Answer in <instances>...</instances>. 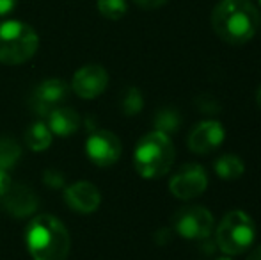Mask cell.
Returning <instances> with one entry per match:
<instances>
[{
	"label": "cell",
	"instance_id": "22",
	"mask_svg": "<svg viewBox=\"0 0 261 260\" xmlns=\"http://www.w3.org/2000/svg\"><path fill=\"white\" fill-rule=\"evenodd\" d=\"M141 9H146V11H151V9H158L162 7L164 4H167L169 0H134Z\"/></svg>",
	"mask_w": 261,
	"mask_h": 260
},
{
	"label": "cell",
	"instance_id": "27",
	"mask_svg": "<svg viewBox=\"0 0 261 260\" xmlns=\"http://www.w3.org/2000/svg\"><path fill=\"white\" fill-rule=\"evenodd\" d=\"M217 260H231L229 257H220V258H217Z\"/></svg>",
	"mask_w": 261,
	"mask_h": 260
},
{
	"label": "cell",
	"instance_id": "26",
	"mask_svg": "<svg viewBox=\"0 0 261 260\" xmlns=\"http://www.w3.org/2000/svg\"><path fill=\"white\" fill-rule=\"evenodd\" d=\"M256 104H258V107L261 109V86L258 87V91H256Z\"/></svg>",
	"mask_w": 261,
	"mask_h": 260
},
{
	"label": "cell",
	"instance_id": "10",
	"mask_svg": "<svg viewBox=\"0 0 261 260\" xmlns=\"http://www.w3.org/2000/svg\"><path fill=\"white\" fill-rule=\"evenodd\" d=\"M69 93V87L66 86L64 80L61 79H48L43 80L38 87L34 89L31 97V109L38 116H45L48 118V114L54 109L61 107V104L66 100Z\"/></svg>",
	"mask_w": 261,
	"mask_h": 260
},
{
	"label": "cell",
	"instance_id": "16",
	"mask_svg": "<svg viewBox=\"0 0 261 260\" xmlns=\"http://www.w3.org/2000/svg\"><path fill=\"white\" fill-rule=\"evenodd\" d=\"M52 132L43 122H36L25 132V143L32 152H45L52 145Z\"/></svg>",
	"mask_w": 261,
	"mask_h": 260
},
{
	"label": "cell",
	"instance_id": "23",
	"mask_svg": "<svg viewBox=\"0 0 261 260\" xmlns=\"http://www.w3.org/2000/svg\"><path fill=\"white\" fill-rule=\"evenodd\" d=\"M13 182H11V177L7 175L6 170H0V196H4L7 191L11 189Z\"/></svg>",
	"mask_w": 261,
	"mask_h": 260
},
{
	"label": "cell",
	"instance_id": "3",
	"mask_svg": "<svg viewBox=\"0 0 261 260\" xmlns=\"http://www.w3.org/2000/svg\"><path fill=\"white\" fill-rule=\"evenodd\" d=\"M176 150L171 135L153 130L139 139L134 152V166L146 180H155L171 171Z\"/></svg>",
	"mask_w": 261,
	"mask_h": 260
},
{
	"label": "cell",
	"instance_id": "24",
	"mask_svg": "<svg viewBox=\"0 0 261 260\" xmlns=\"http://www.w3.org/2000/svg\"><path fill=\"white\" fill-rule=\"evenodd\" d=\"M18 0H0V16H4V14H9L11 11L16 7Z\"/></svg>",
	"mask_w": 261,
	"mask_h": 260
},
{
	"label": "cell",
	"instance_id": "21",
	"mask_svg": "<svg viewBox=\"0 0 261 260\" xmlns=\"http://www.w3.org/2000/svg\"><path fill=\"white\" fill-rule=\"evenodd\" d=\"M43 180L52 189H57L64 185V177H62V173H59L57 170H46L45 175H43Z\"/></svg>",
	"mask_w": 261,
	"mask_h": 260
},
{
	"label": "cell",
	"instance_id": "17",
	"mask_svg": "<svg viewBox=\"0 0 261 260\" xmlns=\"http://www.w3.org/2000/svg\"><path fill=\"white\" fill-rule=\"evenodd\" d=\"M181 127V116L176 109L165 107L160 109L155 116V129L158 132H164V134L171 135L174 132H178V129Z\"/></svg>",
	"mask_w": 261,
	"mask_h": 260
},
{
	"label": "cell",
	"instance_id": "19",
	"mask_svg": "<svg viewBox=\"0 0 261 260\" xmlns=\"http://www.w3.org/2000/svg\"><path fill=\"white\" fill-rule=\"evenodd\" d=\"M144 107V97L137 87H128L121 97V111L126 116H135Z\"/></svg>",
	"mask_w": 261,
	"mask_h": 260
},
{
	"label": "cell",
	"instance_id": "20",
	"mask_svg": "<svg viewBox=\"0 0 261 260\" xmlns=\"http://www.w3.org/2000/svg\"><path fill=\"white\" fill-rule=\"evenodd\" d=\"M96 7L98 13L107 20H121L128 11L126 0H98Z\"/></svg>",
	"mask_w": 261,
	"mask_h": 260
},
{
	"label": "cell",
	"instance_id": "6",
	"mask_svg": "<svg viewBox=\"0 0 261 260\" xmlns=\"http://www.w3.org/2000/svg\"><path fill=\"white\" fill-rule=\"evenodd\" d=\"M172 225H174V232L179 233L183 239L204 241L212 235L215 219L208 208L201 205H187L176 210Z\"/></svg>",
	"mask_w": 261,
	"mask_h": 260
},
{
	"label": "cell",
	"instance_id": "15",
	"mask_svg": "<svg viewBox=\"0 0 261 260\" xmlns=\"http://www.w3.org/2000/svg\"><path fill=\"white\" fill-rule=\"evenodd\" d=\"M213 170H215L217 177H219L220 180L229 182V180H238V178L245 173V164L238 155L226 153V155H220L219 159L215 160Z\"/></svg>",
	"mask_w": 261,
	"mask_h": 260
},
{
	"label": "cell",
	"instance_id": "4",
	"mask_svg": "<svg viewBox=\"0 0 261 260\" xmlns=\"http://www.w3.org/2000/svg\"><path fill=\"white\" fill-rule=\"evenodd\" d=\"M256 226L252 218L244 210H231L220 219L215 230V244L222 253L242 255L252 246Z\"/></svg>",
	"mask_w": 261,
	"mask_h": 260
},
{
	"label": "cell",
	"instance_id": "28",
	"mask_svg": "<svg viewBox=\"0 0 261 260\" xmlns=\"http://www.w3.org/2000/svg\"><path fill=\"white\" fill-rule=\"evenodd\" d=\"M259 6H261V0H259Z\"/></svg>",
	"mask_w": 261,
	"mask_h": 260
},
{
	"label": "cell",
	"instance_id": "7",
	"mask_svg": "<svg viewBox=\"0 0 261 260\" xmlns=\"http://www.w3.org/2000/svg\"><path fill=\"white\" fill-rule=\"evenodd\" d=\"M208 187V175L201 164H183L169 180V191L178 200L189 201L201 196Z\"/></svg>",
	"mask_w": 261,
	"mask_h": 260
},
{
	"label": "cell",
	"instance_id": "29",
	"mask_svg": "<svg viewBox=\"0 0 261 260\" xmlns=\"http://www.w3.org/2000/svg\"><path fill=\"white\" fill-rule=\"evenodd\" d=\"M259 25H261V21H259Z\"/></svg>",
	"mask_w": 261,
	"mask_h": 260
},
{
	"label": "cell",
	"instance_id": "1",
	"mask_svg": "<svg viewBox=\"0 0 261 260\" xmlns=\"http://www.w3.org/2000/svg\"><path fill=\"white\" fill-rule=\"evenodd\" d=\"M213 32L227 45H245L259 29V11L251 0H220L212 11Z\"/></svg>",
	"mask_w": 261,
	"mask_h": 260
},
{
	"label": "cell",
	"instance_id": "18",
	"mask_svg": "<svg viewBox=\"0 0 261 260\" xmlns=\"http://www.w3.org/2000/svg\"><path fill=\"white\" fill-rule=\"evenodd\" d=\"M21 148L11 137H0V170H9L20 160Z\"/></svg>",
	"mask_w": 261,
	"mask_h": 260
},
{
	"label": "cell",
	"instance_id": "13",
	"mask_svg": "<svg viewBox=\"0 0 261 260\" xmlns=\"http://www.w3.org/2000/svg\"><path fill=\"white\" fill-rule=\"evenodd\" d=\"M38 196L31 187L23 184L11 185L9 191L4 195V207L14 218H27L38 208Z\"/></svg>",
	"mask_w": 261,
	"mask_h": 260
},
{
	"label": "cell",
	"instance_id": "2",
	"mask_svg": "<svg viewBox=\"0 0 261 260\" xmlns=\"http://www.w3.org/2000/svg\"><path fill=\"white\" fill-rule=\"evenodd\" d=\"M25 243L34 260H66L71 248V237L57 218L41 214L27 225Z\"/></svg>",
	"mask_w": 261,
	"mask_h": 260
},
{
	"label": "cell",
	"instance_id": "5",
	"mask_svg": "<svg viewBox=\"0 0 261 260\" xmlns=\"http://www.w3.org/2000/svg\"><path fill=\"white\" fill-rule=\"evenodd\" d=\"M39 38L31 25L18 20L0 23V63L23 64L36 54Z\"/></svg>",
	"mask_w": 261,
	"mask_h": 260
},
{
	"label": "cell",
	"instance_id": "25",
	"mask_svg": "<svg viewBox=\"0 0 261 260\" xmlns=\"http://www.w3.org/2000/svg\"><path fill=\"white\" fill-rule=\"evenodd\" d=\"M247 260H261V246L254 248V250L251 251V255L247 257Z\"/></svg>",
	"mask_w": 261,
	"mask_h": 260
},
{
	"label": "cell",
	"instance_id": "11",
	"mask_svg": "<svg viewBox=\"0 0 261 260\" xmlns=\"http://www.w3.org/2000/svg\"><path fill=\"white\" fill-rule=\"evenodd\" d=\"M109 86V73L100 64H86L73 75L71 87L80 98H96Z\"/></svg>",
	"mask_w": 261,
	"mask_h": 260
},
{
	"label": "cell",
	"instance_id": "8",
	"mask_svg": "<svg viewBox=\"0 0 261 260\" xmlns=\"http://www.w3.org/2000/svg\"><path fill=\"white\" fill-rule=\"evenodd\" d=\"M123 146L116 134L109 130H96L87 137L86 153L93 164L100 168H109L116 164L121 157Z\"/></svg>",
	"mask_w": 261,
	"mask_h": 260
},
{
	"label": "cell",
	"instance_id": "14",
	"mask_svg": "<svg viewBox=\"0 0 261 260\" xmlns=\"http://www.w3.org/2000/svg\"><path fill=\"white\" fill-rule=\"evenodd\" d=\"M48 129L59 137H69L80 127V116L69 107H57L48 114Z\"/></svg>",
	"mask_w": 261,
	"mask_h": 260
},
{
	"label": "cell",
	"instance_id": "12",
	"mask_svg": "<svg viewBox=\"0 0 261 260\" xmlns=\"http://www.w3.org/2000/svg\"><path fill=\"white\" fill-rule=\"evenodd\" d=\"M64 200L69 205V208L80 212V214H89L100 207L101 195L96 185L91 182H76L64 191Z\"/></svg>",
	"mask_w": 261,
	"mask_h": 260
},
{
	"label": "cell",
	"instance_id": "9",
	"mask_svg": "<svg viewBox=\"0 0 261 260\" xmlns=\"http://www.w3.org/2000/svg\"><path fill=\"white\" fill-rule=\"evenodd\" d=\"M226 139V129L217 120H203L189 134L187 146L196 155H208L215 152Z\"/></svg>",
	"mask_w": 261,
	"mask_h": 260
}]
</instances>
